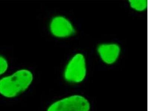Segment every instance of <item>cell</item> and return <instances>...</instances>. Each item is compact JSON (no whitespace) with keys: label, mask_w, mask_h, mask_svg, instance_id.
<instances>
[{"label":"cell","mask_w":149,"mask_h":111,"mask_svg":"<svg viewBox=\"0 0 149 111\" xmlns=\"http://www.w3.org/2000/svg\"><path fill=\"white\" fill-rule=\"evenodd\" d=\"M33 79V74L30 71L19 70L0 80V94L6 97H15L29 88Z\"/></svg>","instance_id":"cell-1"},{"label":"cell","mask_w":149,"mask_h":111,"mask_svg":"<svg viewBox=\"0 0 149 111\" xmlns=\"http://www.w3.org/2000/svg\"><path fill=\"white\" fill-rule=\"evenodd\" d=\"M86 61L82 54H77L72 58L65 69L64 76L68 82L79 83L86 77Z\"/></svg>","instance_id":"cell-2"},{"label":"cell","mask_w":149,"mask_h":111,"mask_svg":"<svg viewBox=\"0 0 149 111\" xmlns=\"http://www.w3.org/2000/svg\"><path fill=\"white\" fill-rule=\"evenodd\" d=\"M90 109V103L86 98L74 95L56 102L47 111H89Z\"/></svg>","instance_id":"cell-3"},{"label":"cell","mask_w":149,"mask_h":111,"mask_svg":"<svg viewBox=\"0 0 149 111\" xmlns=\"http://www.w3.org/2000/svg\"><path fill=\"white\" fill-rule=\"evenodd\" d=\"M49 29L52 35L58 38L71 36L75 32L70 21L65 17L60 16L52 18L49 25Z\"/></svg>","instance_id":"cell-4"},{"label":"cell","mask_w":149,"mask_h":111,"mask_svg":"<svg viewBox=\"0 0 149 111\" xmlns=\"http://www.w3.org/2000/svg\"><path fill=\"white\" fill-rule=\"evenodd\" d=\"M98 52L101 59L107 64H112L116 61L120 53V48L116 44H102L98 46Z\"/></svg>","instance_id":"cell-5"},{"label":"cell","mask_w":149,"mask_h":111,"mask_svg":"<svg viewBox=\"0 0 149 111\" xmlns=\"http://www.w3.org/2000/svg\"><path fill=\"white\" fill-rule=\"evenodd\" d=\"M130 6L138 11L144 10L147 7L148 2L146 0H130Z\"/></svg>","instance_id":"cell-6"},{"label":"cell","mask_w":149,"mask_h":111,"mask_svg":"<svg viewBox=\"0 0 149 111\" xmlns=\"http://www.w3.org/2000/svg\"><path fill=\"white\" fill-rule=\"evenodd\" d=\"M8 67L7 60L3 56H0V76L7 71Z\"/></svg>","instance_id":"cell-7"}]
</instances>
